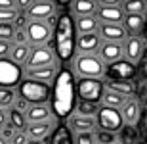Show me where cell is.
<instances>
[{
	"instance_id": "83f0119b",
	"label": "cell",
	"mask_w": 147,
	"mask_h": 144,
	"mask_svg": "<svg viewBox=\"0 0 147 144\" xmlns=\"http://www.w3.org/2000/svg\"><path fill=\"white\" fill-rule=\"evenodd\" d=\"M8 125L11 129H16V131H25L27 129V117L25 113L19 110H16L13 106H11V110L8 111Z\"/></svg>"
},
{
	"instance_id": "7c38bea8",
	"label": "cell",
	"mask_w": 147,
	"mask_h": 144,
	"mask_svg": "<svg viewBox=\"0 0 147 144\" xmlns=\"http://www.w3.org/2000/svg\"><path fill=\"white\" fill-rule=\"evenodd\" d=\"M57 129V119L52 117L48 121H38V123H29L25 133H27L29 140H40L42 142L44 139H48L50 134H54V131Z\"/></svg>"
},
{
	"instance_id": "3957f363",
	"label": "cell",
	"mask_w": 147,
	"mask_h": 144,
	"mask_svg": "<svg viewBox=\"0 0 147 144\" xmlns=\"http://www.w3.org/2000/svg\"><path fill=\"white\" fill-rule=\"evenodd\" d=\"M69 69L78 79H103L105 77V63L99 60L98 54H75Z\"/></svg>"
},
{
	"instance_id": "681fc988",
	"label": "cell",
	"mask_w": 147,
	"mask_h": 144,
	"mask_svg": "<svg viewBox=\"0 0 147 144\" xmlns=\"http://www.w3.org/2000/svg\"><path fill=\"white\" fill-rule=\"evenodd\" d=\"M122 2H126V0H122Z\"/></svg>"
},
{
	"instance_id": "8fae6325",
	"label": "cell",
	"mask_w": 147,
	"mask_h": 144,
	"mask_svg": "<svg viewBox=\"0 0 147 144\" xmlns=\"http://www.w3.org/2000/svg\"><path fill=\"white\" fill-rule=\"evenodd\" d=\"M122 50H124V58L130 60L132 63H140L145 56L147 50V40L143 39V35H138V37H128V39L122 42Z\"/></svg>"
},
{
	"instance_id": "277c9868",
	"label": "cell",
	"mask_w": 147,
	"mask_h": 144,
	"mask_svg": "<svg viewBox=\"0 0 147 144\" xmlns=\"http://www.w3.org/2000/svg\"><path fill=\"white\" fill-rule=\"evenodd\" d=\"M17 96L23 98L29 106L48 104L52 98V87L46 83L33 81V79H23L17 87Z\"/></svg>"
},
{
	"instance_id": "5bb4252c",
	"label": "cell",
	"mask_w": 147,
	"mask_h": 144,
	"mask_svg": "<svg viewBox=\"0 0 147 144\" xmlns=\"http://www.w3.org/2000/svg\"><path fill=\"white\" fill-rule=\"evenodd\" d=\"M61 66L59 61H55L52 66H46V67H36V69H25L23 75L25 79H33V81H38V83H46V85H52L54 83L55 75L59 73Z\"/></svg>"
},
{
	"instance_id": "7402d4cb",
	"label": "cell",
	"mask_w": 147,
	"mask_h": 144,
	"mask_svg": "<svg viewBox=\"0 0 147 144\" xmlns=\"http://www.w3.org/2000/svg\"><path fill=\"white\" fill-rule=\"evenodd\" d=\"M52 106L50 104H36V106H29L25 111L27 123H38V121H48L52 119Z\"/></svg>"
},
{
	"instance_id": "4dcf8cb0",
	"label": "cell",
	"mask_w": 147,
	"mask_h": 144,
	"mask_svg": "<svg viewBox=\"0 0 147 144\" xmlns=\"http://www.w3.org/2000/svg\"><path fill=\"white\" fill-rule=\"evenodd\" d=\"M99 106L101 104H92V102L78 100L76 102V108H75V113L76 115H82V117H96L98 111H99Z\"/></svg>"
},
{
	"instance_id": "ee69618b",
	"label": "cell",
	"mask_w": 147,
	"mask_h": 144,
	"mask_svg": "<svg viewBox=\"0 0 147 144\" xmlns=\"http://www.w3.org/2000/svg\"><path fill=\"white\" fill-rule=\"evenodd\" d=\"M71 2H73V0H55V4L61 6V8H69V6H71Z\"/></svg>"
},
{
	"instance_id": "6da1fadb",
	"label": "cell",
	"mask_w": 147,
	"mask_h": 144,
	"mask_svg": "<svg viewBox=\"0 0 147 144\" xmlns=\"http://www.w3.org/2000/svg\"><path fill=\"white\" fill-rule=\"evenodd\" d=\"M76 102H78V96H76L75 75L69 67H61L52 83L50 106H52L54 117L55 119H69L75 113Z\"/></svg>"
},
{
	"instance_id": "7dc6e473",
	"label": "cell",
	"mask_w": 147,
	"mask_h": 144,
	"mask_svg": "<svg viewBox=\"0 0 147 144\" xmlns=\"http://www.w3.org/2000/svg\"><path fill=\"white\" fill-rule=\"evenodd\" d=\"M143 39L147 40V25H145V31H143Z\"/></svg>"
},
{
	"instance_id": "b9f144b4",
	"label": "cell",
	"mask_w": 147,
	"mask_h": 144,
	"mask_svg": "<svg viewBox=\"0 0 147 144\" xmlns=\"http://www.w3.org/2000/svg\"><path fill=\"white\" fill-rule=\"evenodd\" d=\"M0 10H16V0H0Z\"/></svg>"
},
{
	"instance_id": "7a4b0ae2",
	"label": "cell",
	"mask_w": 147,
	"mask_h": 144,
	"mask_svg": "<svg viewBox=\"0 0 147 144\" xmlns=\"http://www.w3.org/2000/svg\"><path fill=\"white\" fill-rule=\"evenodd\" d=\"M54 50L59 63L71 61L76 54V29L75 17L67 12H61L57 16V23L54 27Z\"/></svg>"
},
{
	"instance_id": "836d02e7",
	"label": "cell",
	"mask_w": 147,
	"mask_h": 144,
	"mask_svg": "<svg viewBox=\"0 0 147 144\" xmlns=\"http://www.w3.org/2000/svg\"><path fill=\"white\" fill-rule=\"evenodd\" d=\"M17 96H16V90L13 89H0V110L11 108Z\"/></svg>"
},
{
	"instance_id": "f35d334b",
	"label": "cell",
	"mask_w": 147,
	"mask_h": 144,
	"mask_svg": "<svg viewBox=\"0 0 147 144\" xmlns=\"http://www.w3.org/2000/svg\"><path fill=\"white\" fill-rule=\"evenodd\" d=\"M11 46H13V42H8V40H0V58H10Z\"/></svg>"
},
{
	"instance_id": "c3c4849f",
	"label": "cell",
	"mask_w": 147,
	"mask_h": 144,
	"mask_svg": "<svg viewBox=\"0 0 147 144\" xmlns=\"http://www.w3.org/2000/svg\"><path fill=\"white\" fill-rule=\"evenodd\" d=\"M34 2H42V0H34Z\"/></svg>"
},
{
	"instance_id": "5b68a950",
	"label": "cell",
	"mask_w": 147,
	"mask_h": 144,
	"mask_svg": "<svg viewBox=\"0 0 147 144\" xmlns=\"http://www.w3.org/2000/svg\"><path fill=\"white\" fill-rule=\"evenodd\" d=\"M25 35H27V42L31 46L52 44V40H54V27L48 25L46 21L29 19L27 25H25Z\"/></svg>"
},
{
	"instance_id": "8d00e7d4",
	"label": "cell",
	"mask_w": 147,
	"mask_h": 144,
	"mask_svg": "<svg viewBox=\"0 0 147 144\" xmlns=\"http://www.w3.org/2000/svg\"><path fill=\"white\" fill-rule=\"evenodd\" d=\"M73 140H75V144H96L94 133H76L73 134Z\"/></svg>"
},
{
	"instance_id": "4fadbf2b",
	"label": "cell",
	"mask_w": 147,
	"mask_h": 144,
	"mask_svg": "<svg viewBox=\"0 0 147 144\" xmlns=\"http://www.w3.org/2000/svg\"><path fill=\"white\" fill-rule=\"evenodd\" d=\"M29 19H38V21H48L52 16L57 14V4L55 0H42V2H33V6L27 12Z\"/></svg>"
},
{
	"instance_id": "30bf717a",
	"label": "cell",
	"mask_w": 147,
	"mask_h": 144,
	"mask_svg": "<svg viewBox=\"0 0 147 144\" xmlns=\"http://www.w3.org/2000/svg\"><path fill=\"white\" fill-rule=\"evenodd\" d=\"M55 50L52 44H42V46H33L31 48V56H29L25 69H36V67H46L55 63Z\"/></svg>"
},
{
	"instance_id": "cb8c5ba5",
	"label": "cell",
	"mask_w": 147,
	"mask_h": 144,
	"mask_svg": "<svg viewBox=\"0 0 147 144\" xmlns=\"http://www.w3.org/2000/svg\"><path fill=\"white\" fill-rule=\"evenodd\" d=\"M103 83L107 90H113V92L124 96V98H134V94L138 90L134 81H103Z\"/></svg>"
},
{
	"instance_id": "603a6c76",
	"label": "cell",
	"mask_w": 147,
	"mask_h": 144,
	"mask_svg": "<svg viewBox=\"0 0 147 144\" xmlns=\"http://www.w3.org/2000/svg\"><path fill=\"white\" fill-rule=\"evenodd\" d=\"M98 19L99 23H122L124 10L122 6H109V8H98Z\"/></svg>"
},
{
	"instance_id": "8992f818",
	"label": "cell",
	"mask_w": 147,
	"mask_h": 144,
	"mask_svg": "<svg viewBox=\"0 0 147 144\" xmlns=\"http://www.w3.org/2000/svg\"><path fill=\"white\" fill-rule=\"evenodd\" d=\"M105 92L103 79H78L76 81V96L78 100L92 102V104H101Z\"/></svg>"
},
{
	"instance_id": "e575fe53",
	"label": "cell",
	"mask_w": 147,
	"mask_h": 144,
	"mask_svg": "<svg viewBox=\"0 0 147 144\" xmlns=\"http://www.w3.org/2000/svg\"><path fill=\"white\" fill-rule=\"evenodd\" d=\"M16 37V23H0V40L13 42Z\"/></svg>"
},
{
	"instance_id": "484cf974",
	"label": "cell",
	"mask_w": 147,
	"mask_h": 144,
	"mask_svg": "<svg viewBox=\"0 0 147 144\" xmlns=\"http://www.w3.org/2000/svg\"><path fill=\"white\" fill-rule=\"evenodd\" d=\"M119 144H138L140 142V131L136 129V125H122L120 131L117 133Z\"/></svg>"
},
{
	"instance_id": "d6986e66",
	"label": "cell",
	"mask_w": 147,
	"mask_h": 144,
	"mask_svg": "<svg viewBox=\"0 0 147 144\" xmlns=\"http://www.w3.org/2000/svg\"><path fill=\"white\" fill-rule=\"evenodd\" d=\"M120 115H122V121L126 125H136V123H140L142 121V104H140V100L128 98L124 102V106L120 108Z\"/></svg>"
},
{
	"instance_id": "ba28073f",
	"label": "cell",
	"mask_w": 147,
	"mask_h": 144,
	"mask_svg": "<svg viewBox=\"0 0 147 144\" xmlns=\"http://www.w3.org/2000/svg\"><path fill=\"white\" fill-rule=\"evenodd\" d=\"M23 81V69L10 58H0V89H16Z\"/></svg>"
},
{
	"instance_id": "f546056e",
	"label": "cell",
	"mask_w": 147,
	"mask_h": 144,
	"mask_svg": "<svg viewBox=\"0 0 147 144\" xmlns=\"http://www.w3.org/2000/svg\"><path fill=\"white\" fill-rule=\"evenodd\" d=\"M50 144H75L73 140V133L69 131L67 125H61L54 131L52 139H50Z\"/></svg>"
},
{
	"instance_id": "d590c367",
	"label": "cell",
	"mask_w": 147,
	"mask_h": 144,
	"mask_svg": "<svg viewBox=\"0 0 147 144\" xmlns=\"http://www.w3.org/2000/svg\"><path fill=\"white\" fill-rule=\"evenodd\" d=\"M16 19H19L17 10H0V23H16Z\"/></svg>"
},
{
	"instance_id": "e0dca14e",
	"label": "cell",
	"mask_w": 147,
	"mask_h": 144,
	"mask_svg": "<svg viewBox=\"0 0 147 144\" xmlns=\"http://www.w3.org/2000/svg\"><path fill=\"white\" fill-rule=\"evenodd\" d=\"M98 56L99 60L103 61L105 66H109L113 61L120 60V58H124V50H122V42H101L98 50Z\"/></svg>"
},
{
	"instance_id": "9c48e42d",
	"label": "cell",
	"mask_w": 147,
	"mask_h": 144,
	"mask_svg": "<svg viewBox=\"0 0 147 144\" xmlns=\"http://www.w3.org/2000/svg\"><path fill=\"white\" fill-rule=\"evenodd\" d=\"M96 121H98V129H103V131H111V133H119L120 127L124 125L122 121V115H120V110L117 108H111V106H99V111L96 115Z\"/></svg>"
},
{
	"instance_id": "7bdbcfd3",
	"label": "cell",
	"mask_w": 147,
	"mask_h": 144,
	"mask_svg": "<svg viewBox=\"0 0 147 144\" xmlns=\"http://www.w3.org/2000/svg\"><path fill=\"white\" fill-rule=\"evenodd\" d=\"M8 125V113H6L4 110H0V131Z\"/></svg>"
},
{
	"instance_id": "d6a6232c",
	"label": "cell",
	"mask_w": 147,
	"mask_h": 144,
	"mask_svg": "<svg viewBox=\"0 0 147 144\" xmlns=\"http://www.w3.org/2000/svg\"><path fill=\"white\" fill-rule=\"evenodd\" d=\"M94 139H96V144H119L117 133L103 131V129H96L94 131Z\"/></svg>"
},
{
	"instance_id": "74e56055",
	"label": "cell",
	"mask_w": 147,
	"mask_h": 144,
	"mask_svg": "<svg viewBox=\"0 0 147 144\" xmlns=\"http://www.w3.org/2000/svg\"><path fill=\"white\" fill-rule=\"evenodd\" d=\"M10 144H29V136L25 131H16V134L11 136Z\"/></svg>"
},
{
	"instance_id": "2e32d148",
	"label": "cell",
	"mask_w": 147,
	"mask_h": 144,
	"mask_svg": "<svg viewBox=\"0 0 147 144\" xmlns=\"http://www.w3.org/2000/svg\"><path fill=\"white\" fill-rule=\"evenodd\" d=\"M98 33L105 42H124L128 39V33L122 23H101Z\"/></svg>"
},
{
	"instance_id": "ac0fdd59",
	"label": "cell",
	"mask_w": 147,
	"mask_h": 144,
	"mask_svg": "<svg viewBox=\"0 0 147 144\" xmlns=\"http://www.w3.org/2000/svg\"><path fill=\"white\" fill-rule=\"evenodd\" d=\"M67 127L75 134L76 133H94L98 129V121H96V117H82V115L73 113L67 119Z\"/></svg>"
},
{
	"instance_id": "4316f807",
	"label": "cell",
	"mask_w": 147,
	"mask_h": 144,
	"mask_svg": "<svg viewBox=\"0 0 147 144\" xmlns=\"http://www.w3.org/2000/svg\"><path fill=\"white\" fill-rule=\"evenodd\" d=\"M31 44H13L11 46V52H10V60L16 61L17 66H23L27 63L29 56H31Z\"/></svg>"
},
{
	"instance_id": "1f68e13d",
	"label": "cell",
	"mask_w": 147,
	"mask_h": 144,
	"mask_svg": "<svg viewBox=\"0 0 147 144\" xmlns=\"http://www.w3.org/2000/svg\"><path fill=\"white\" fill-rule=\"evenodd\" d=\"M126 100H128V98H124V96L117 94V92H113V90H107V89H105L103 98H101V104H103V106H111V108H117V110H120V108L124 106Z\"/></svg>"
},
{
	"instance_id": "44dd1931",
	"label": "cell",
	"mask_w": 147,
	"mask_h": 144,
	"mask_svg": "<svg viewBox=\"0 0 147 144\" xmlns=\"http://www.w3.org/2000/svg\"><path fill=\"white\" fill-rule=\"evenodd\" d=\"M122 25H124L128 37H138V35H143V31H145L147 17L145 16H134V14H124Z\"/></svg>"
},
{
	"instance_id": "bcb514c9",
	"label": "cell",
	"mask_w": 147,
	"mask_h": 144,
	"mask_svg": "<svg viewBox=\"0 0 147 144\" xmlns=\"http://www.w3.org/2000/svg\"><path fill=\"white\" fill-rule=\"evenodd\" d=\"M29 144H44V142H40V140H29Z\"/></svg>"
},
{
	"instance_id": "60d3db41",
	"label": "cell",
	"mask_w": 147,
	"mask_h": 144,
	"mask_svg": "<svg viewBox=\"0 0 147 144\" xmlns=\"http://www.w3.org/2000/svg\"><path fill=\"white\" fill-rule=\"evenodd\" d=\"M99 8H109V6H122V0H98Z\"/></svg>"
},
{
	"instance_id": "52a82bcc",
	"label": "cell",
	"mask_w": 147,
	"mask_h": 144,
	"mask_svg": "<svg viewBox=\"0 0 147 144\" xmlns=\"http://www.w3.org/2000/svg\"><path fill=\"white\" fill-rule=\"evenodd\" d=\"M136 77H138V66L126 58H120L109 66H105L103 81H134Z\"/></svg>"
},
{
	"instance_id": "f6af8a7d",
	"label": "cell",
	"mask_w": 147,
	"mask_h": 144,
	"mask_svg": "<svg viewBox=\"0 0 147 144\" xmlns=\"http://www.w3.org/2000/svg\"><path fill=\"white\" fill-rule=\"evenodd\" d=\"M0 144H10V142H8V140H6L4 136H2V134H0Z\"/></svg>"
},
{
	"instance_id": "ffe728a7",
	"label": "cell",
	"mask_w": 147,
	"mask_h": 144,
	"mask_svg": "<svg viewBox=\"0 0 147 144\" xmlns=\"http://www.w3.org/2000/svg\"><path fill=\"white\" fill-rule=\"evenodd\" d=\"M98 0H73L69 6V14L73 17H84V16H96L98 14Z\"/></svg>"
},
{
	"instance_id": "d4e9b609",
	"label": "cell",
	"mask_w": 147,
	"mask_h": 144,
	"mask_svg": "<svg viewBox=\"0 0 147 144\" xmlns=\"http://www.w3.org/2000/svg\"><path fill=\"white\" fill-rule=\"evenodd\" d=\"M101 23H99L98 16H84V17H75V29L76 35L84 33H98Z\"/></svg>"
},
{
	"instance_id": "ab89813d",
	"label": "cell",
	"mask_w": 147,
	"mask_h": 144,
	"mask_svg": "<svg viewBox=\"0 0 147 144\" xmlns=\"http://www.w3.org/2000/svg\"><path fill=\"white\" fill-rule=\"evenodd\" d=\"M33 2L34 0H16V10L19 12V10H23V12H27L31 6H33Z\"/></svg>"
},
{
	"instance_id": "f1b7e54d",
	"label": "cell",
	"mask_w": 147,
	"mask_h": 144,
	"mask_svg": "<svg viewBox=\"0 0 147 144\" xmlns=\"http://www.w3.org/2000/svg\"><path fill=\"white\" fill-rule=\"evenodd\" d=\"M124 14H134V16H147V0H126L122 2Z\"/></svg>"
},
{
	"instance_id": "9a60e30c",
	"label": "cell",
	"mask_w": 147,
	"mask_h": 144,
	"mask_svg": "<svg viewBox=\"0 0 147 144\" xmlns=\"http://www.w3.org/2000/svg\"><path fill=\"white\" fill-rule=\"evenodd\" d=\"M101 42L103 40H101L99 33L76 35V54H98Z\"/></svg>"
}]
</instances>
